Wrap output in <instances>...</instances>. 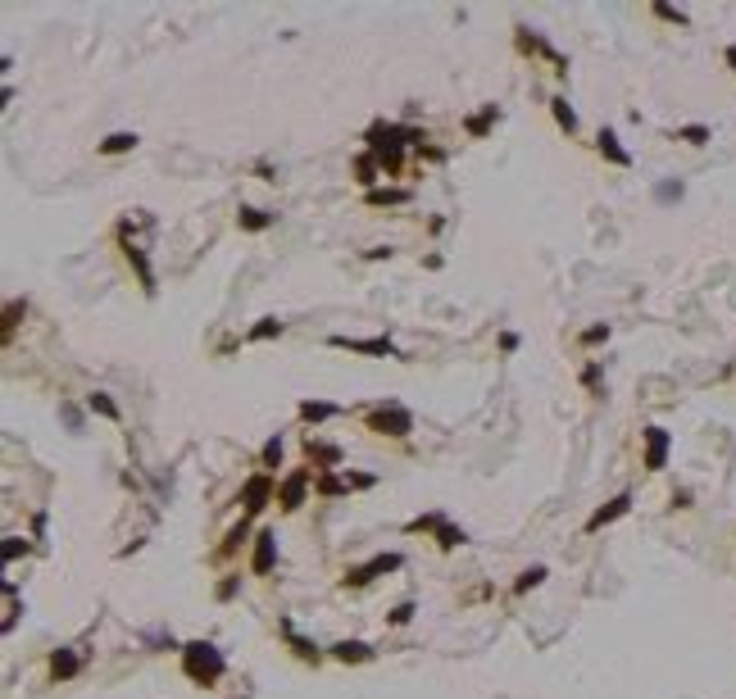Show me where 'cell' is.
I'll use <instances>...</instances> for the list:
<instances>
[{
	"mask_svg": "<svg viewBox=\"0 0 736 699\" xmlns=\"http://www.w3.org/2000/svg\"><path fill=\"white\" fill-rule=\"evenodd\" d=\"M182 663H186V677L201 681V685H209V681L223 677V654H218L214 645H205V641L186 645V649H182Z\"/></svg>",
	"mask_w": 736,
	"mask_h": 699,
	"instance_id": "cell-1",
	"label": "cell"
},
{
	"mask_svg": "<svg viewBox=\"0 0 736 699\" xmlns=\"http://www.w3.org/2000/svg\"><path fill=\"white\" fill-rule=\"evenodd\" d=\"M368 427L382 432V436H405L409 432V414H405L400 404H382V409H373V414H368Z\"/></svg>",
	"mask_w": 736,
	"mask_h": 699,
	"instance_id": "cell-2",
	"label": "cell"
},
{
	"mask_svg": "<svg viewBox=\"0 0 736 699\" xmlns=\"http://www.w3.org/2000/svg\"><path fill=\"white\" fill-rule=\"evenodd\" d=\"M273 558H278V536H273V531H259V536H255V558H251V568L264 577V572H273Z\"/></svg>",
	"mask_w": 736,
	"mask_h": 699,
	"instance_id": "cell-3",
	"label": "cell"
},
{
	"mask_svg": "<svg viewBox=\"0 0 736 699\" xmlns=\"http://www.w3.org/2000/svg\"><path fill=\"white\" fill-rule=\"evenodd\" d=\"M664 459H668V432L645 427V468H664Z\"/></svg>",
	"mask_w": 736,
	"mask_h": 699,
	"instance_id": "cell-4",
	"label": "cell"
},
{
	"mask_svg": "<svg viewBox=\"0 0 736 699\" xmlns=\"http://www.w3.org/2000/svg\"><path fill=\"white\" fill-rule=\"evenodd\" d=\"M395 568H400V554H378V558H373V563L355 568V572H351V577H346V581L364 586V581H373V577H378V572H395Z\"/></svg>",
	"mask_w": 736,
	"mask_h": 699,
	"instance_id": "cell-5",
	"label": "cell"
},
{
	"mask_svg": "<svg viewBox=\"0 0 736 699\" xmlns=\"http://www.w3.org/2000/svg\"><path fill=\"white\" fill-rule=\"evenodd\" d=\"M632 509V495H618V499H609V504L600 509V514H591V522H586V531H600L605 522H614V518H622Z\"/></svg>",
	"mask_w": 736,
	"mask_h": 699,
	"instance_id": "cell-6",
	"label": "cell"
},
{
	"mask_svg": "<svg viewBox=\"0 0 736 699\" xmlns=\"http://www.w3.org/2000/svg\"><path fill=\"white\" fill-rule=\"evenodd\" d=\"M305 486H309V472H291V477L282 481V509H301Z\"/></svg>",
	"mask_w": 736,
	"mask_h": 699,
	"instance_id": "cell-7",
	"label": "cell"
},
{
	"mask_svg": "<svg viewBox=\"0 0 736 699\" xmlns=\"http://www.w3.org/2000/svg\"><path fill=\"white\" fill-rule=\"evenodd\" d=\"M332 345H341V350H359V354H391V341H351V336H332Z\"/></svg>",
	"mask_w": 736,
	"mask_h": 699,
	"instance_id": "cell-8",
	"label": "cell"
},
{
	"mask_svg": "<svg viewBox=\"0 0 736 699\" xmlns=\"http://www.w3.org/2000/svg\"><path fill=\"white\" fill-rule=\"evenodd\" d=\"M264 499H268V477H251V481H246V509L259 514V509H264Z\"/></svg>",
	"mask_w": 736,
	"mask_h": 699,
	"instance_id": "cell-9",
	"label": "cell"
},
{
	"mask_svg": "<svg viewBox=\"0 0 736 699\" xmlns=\"http://www.w3.org/2000/svg\"><path fill=\"white\" fill-rule=\"evenodd\" d=\"M336 658H341V663H364V658H373V649L359 645V641H341L336 645Z\"/></svg>",
	"mask_w": 736,
	"mask_h": 699,
	"instance_id": "cell-10",
	"label": "cell"
},
{
	"mask_svg": "<svg viewBox=\"0 0 736 699\" xmlns=\"http://www.w3.org/2000/svg\"><path fill=\"white\" fill-rule=\"evenodd\" d=\"M132 146H136L132 132H114V136H105V141H101V155H123V150H132Z\"/></svg>",
	"mask_w": 736,
	"mask_h": 699,
	"instance_id": "cell-11",
	"label": "cell"
},
{
	"mask_svg": "<svg viewBox=\"0 0 736 699\" xmlns=\"http://www.w3.org/2000/svg\"><path fill=\"white\" fill-rule=\"evenodd\" d=\"M51 672L55 677H73V672H78V654H73V649H59L51 658Z\"/></svg>",
	"mask_w": 736,
	"mask_h": 699,
	"instance_id": "cell-12",
	"label": "cell"
},
{
	"mask_svg": "<svg viewBox=\"0 0 736 699\" xmlns=\"http://www.w3.org/2000/svg\"><path fill=\"white\" fill-rule=\"evenodd\" d=\"M600 150H605L609 159H614V164H632V159H627V150L618 146V136H614V132H600Z\"/></svg>",
	"mask_w": 736,
	"mask_h": 699,
	"instance_id": "cell-13",
	"label": "cell"
},
{
	"mask_svg": "<svg viewBox=\"0 0 736 699\" xmlns=\"http://www.w3.org/2000/svg\"><path fill=\"white\" fill-rule=\"evenodd\" d=\"M332 414H336V409L323 404V399H318V404H314V399H305V404H301V418H309V422H323V418H332Z\"/></svg>",
	"mask_w": 736,
	"mask_h": 699,
	"instance_id": "cell-14",
	"label": "cell"
},
{
	"mask_svg": "<svg viewBox=\"0 0 736 699\" xmlns=\"http://www.w3.org/2000/svg\"><path fill=\"white\" fill-rule=\"evenodd\" d=\"M305 449H309V459H318V464H336V459H341V449L318 445V441H305Z\"/></svg>",
	"mask_w": 736,
	"mask_h": 699,
	"instance_id": "cell-15",
	"label": "cell"
},
{
	"mask_svg": "<svg viewBox=\"0 0 736 699\" xmlns=\"http://www.w3.org/2000/svg\"><path fill=\"white\" fill-rule=\"evenodd\" d=\"M268 214H259V209H241V228H251V232H264L268 228Z\"/></svg>",
	"mask_w": 736,
	"mask_h": 699,
	"instance_id": "cell-16",
	"label": "cell"
},
{
	"mask_svg": "<svg viewBox=\"0 0 736 699\" xmlns=\"http://www.w3.org/2000/svg\"><path fill=\"white\" fill-rule=\"evenodd\" d=\"M268 336H282V322L278 318H259V327L251 332V341H268Z\"/></svg>",
	"mask_w": 736,
	"mask_h": 699,
	"instance_id": "cell-17",
	"label": "cell"
},
{
	"mask_svg": "<svg viewBox=\"0 0 736 699\" xmlns=\"http://www.w3.org/2000/svg\"><path fill=\"white\" fill-rule=\"evenodd\" d=\"M409 191H368V205H405Z\"/></svg>",
	"mask_w": 736,
	"mask_h": 699,
	"instance_id": "cell-18",
	"label": "cell"
},
{
	"mask_svg": "<svg viewBox=\"0 0 736 699\" xmlns=\"http://www.w3.org/2000/svg\"><path fill=\"white\" fill-rule=\"evenodd\" d=\"M91 409H96V414H101V418H119V404H114V399H109V395H101V391L91 395Z\"/></svg>",
	"mask_w": 736,
	"mask_h": 699,
	"instance_id": "cell-19",
	"label": "cell"
},
{
	"mask_svg": "<svg viewBox=\"0 0 736 699\" xmlns=\"http://www.w3.org/2000/svg\"><path fill=\"white\" fill-rule=\"evenodd\" d=\"M555 118H559V128H578V118H573V109H568V100H555Z\"/></svg>",
	"mask_w": 736,
	"mask_h": 699,
	"instance_id": "cell-20",
	"label": "cell"
},
{
	"mask_svg": "<svg viewBox=\"0 0 736 699\" xmlns=\"http://www.w3.org/2000/svg\"><path fill=\"white\" fill-rule=\"evenodd\" d=\"M278 464H282V441L273 436V441L264 445V468H278Z\"/></svg>",
	"mask_w": 736,
	"mask_h": 699,
	"instance_id": "cell-21",
	"label": "cell"
},
{
	"mask_svg": "<svg viewBox=\"0 0 736 699\" xmlns=\"http://www.w3.org/2000/svg\"><path fill=\"white\" fill-rule=\"evenodd\" d=\"M355 173H359V182H364V186H373V173H378V168H373V155H364V159H359V164H355Z\"/></svg>",
	"mask_w": 736,
	"mask_h": 699,
	"instance_id": "cell-22",
	"label": "cell"
},
{
	"mask_svg": "<svg viewBox=\"0 0 736 699\" xmlns=\"http://www.w3.org/2000/svg\"><path fill=\"white\" fill-rule=\"evenodd\" d=\"M541 577H545V568H532V572H523V577H518V591H532V586H541Z\"/></svg>",
	"mask_w": 736,
	"mask_h": 699,
	"instance_id": "cell-23",
	"label": "cell"
},
{
	"mask_svg": "<svg viewBox=\"0 0 736 699\" xmlns=\"http://www.w3.org/2000/svg\"><path fill=\"white\" fill-rule=\"evenodd\" d=\"M318 491L323 495H336V491H346V481L341 477H318Z\"/></svg>",
	"mask_w": 736,
	"mask_h": 699,
	"instance_id": "cell-24",
	"label": "cell"
},
{
	"mask_svg": "<svg viewBox=\"0 0 736 699\" xmlns=\"http://www.w3.org/2000/svg\"><path fill=\"white\" fill-rule=\"evenodd\" d=\"M491 114H495V105H491V109H486V114H478V118H473V123H468V128H473V132H478V136H482V132H486V123H491Z\"/></svg>",
	"mask_w": 736,
	"mask_h": 699,
	"instance_id": "cell-25",
	"label": "cell"
},
{
	"mask_svg": "<svg viewBox=\"0 0 736 699\" xmlns=\"http://www.w3.org/2000/svg\"><path fill=\"white\" fill-rule=\"evenodd\" d=\"M23 549H28V545H23V541H19V536H9V541H5V558H19V554H23Z\"/></svg>",
	"mask_w": 736,
	"mask_h": 699,
	"instance_id": "cell-26",
	"label": "cell"
},
{
	"mask_svg": "<svg viewBox=\"0 0 736 699\" xmlns=\"http://www.w3.org/2000/svg\"><path fill=\"white\" fill-rule=\"evenodd\" d=\"M677 195H682L677 182H664V186H659V200H677Z\"/></svg>",
	"mask_w": 736,
	"mask_h": 699,
	"instance_id": "cell-27",
	"label": "cell"
},
{
	"mask_svg": "<svg viewBox=\"0 0 736 699\" xmlns=\"http://www.w3.org/2000/svg\"><path fill=\"white\" fill-rule=\"evenodd\" d=\"M409 618H414V604H400V608L391 613V622H409Z\"/></svg>",
	"mask_w": 736,
	"mask_h": 699,
	"instance_id": "cell-28",
	"label": "cell"
},
{
	"mask_svg": "<svg viewBox=\"0 0 736 699\" xmlns=\"http://www.w3.org/2000/svg\"><path fill=\"white\" fill-rule=\"evenodd\" d=\"M682 136H686V141H695V146H700V141H705V136H709V132H705V128H686Z\"/></svg>",
	"mask_w": 736,
	"mask_h": 699,
	"instance_id": "cell-29",
	"label": "cell"
},
{
	"mask_svg": "<svg viewBox=\"0 0 736 699\" xmlns=\"http://www.w3.org/2000/svg\"><path fill=\"white\" fill-rule=\"evenodd\" d=\"M727 59H732V64H736V46H732V50H727Z\"/></svg>",
	"mask_w": 736,
	"mask_h": 699,
	"instance_id": "cell-30",
	"label": "cell"
}]
</instances>
